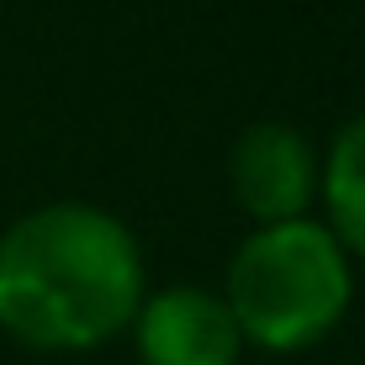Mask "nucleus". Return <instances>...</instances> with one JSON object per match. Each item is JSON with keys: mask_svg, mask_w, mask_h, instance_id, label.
Instances as JSON below:
<instances>
[{"mask_svg": "<svg viewBox=\"0 0 365 365\" xmlns=\"http://www.w3.org/2000/svg\"><path fill=\"white\" fill-rule=\"evenodd\" d=\"M238 334L228 302L201 286H170L138 312V355L143 365H233Z\"/></svg>", "mask_w": 365, "mask_h": 365, "instance_id": "7ed1b4c3", "label": "nucleus"}, {"mask_svg": "<svg viewBox=\"0 0 365 365\" xmlns=\"http://www.w3.org/2000/svg\"><path fill=\"white\" fill-rule=\"evenodd\" d=\"M143 259L111 212L53 201L0 238V329L37 349H85L128 329Z\"/></svg>", "mask_w": 365, "mask_h": 365, "instance_id": "f257e3e1", "label": "nucleus"}, {"mask_svg": "<svg viewBox=\"0 0 365 365\" xmlns=\"http://www.w3.org/2000/svg\"><path fill=\"white\" fill-rule=\"evenodd\" d=\"M228 180L244 212H255L259 222H297V212L312 196V154L307 138L292 133L286 122H255L233 143Z\"/></svg>", "mask_w": 365, "mask_h": 365, "instance_id": "20e7f679", "label": "nucleus"}, {"mask_svg": "<svg viewBox=\"0 0 365 365\" xmlns=\"http://www.w3.org/2000/svg\"><path fill=\"white\" fill-rule=\"evenodd\" d=\"M323 196H329L339 238L365 255V117H355L334 138L329 170H323Z\"/></svg>", "mask_w": 365, "mask_h": 365, "instance_id": "39448f33", "label": "nucleus"}, {"mask_svg": "<svg viewBox=\"0 0 365 365\" xmlns=\"http://www.w3.org/2000/svg\"><path fill=\"white\" fill-rule=\"evenodd\" d=\"M228 312L238 334L265 349H302L339 323L349 302L344 249L318 222L259 228L228 265Z\"/></svg>", "mask_w": 365, "mask_h": 365, "instance_id": "f03ea898", "label": "nucleus"}]
</instances>
